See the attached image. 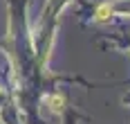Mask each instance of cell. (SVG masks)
I'll return each mask as SVG.
<instances>
[{
    "mask_svg": "<svg viewBox=\"0 0 130 124\" xmlns=\"http://www.w3.org/2000/svg\"><path fill=\"white\" fill-rule=\"evenodd\" d=\"M108 14H110V9H108V7H101V9H99V20H103V18H108Z\"/></svg>",
    "mask_w": 130,
    "mask_h": 124,
    "instance_id": "cell-1",
    "label": "cell"
}]
</instances>
